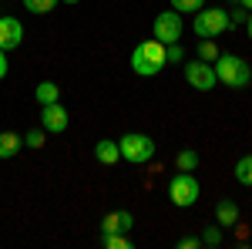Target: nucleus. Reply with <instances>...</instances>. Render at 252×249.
<instances>
[{"instance_id": "11", "label": "nucleus", "mask_w": 252, "mask_h": 249, "mask_svg": "<svg viewBox=\"0 0 252 249\" xmlns=\"http://www.w3.org/2000/svg\"><path fill=\"white\" fill-rule=\"evenodd\" d=\"M94 158L101 162V165H115V162H121V148H118V142L101 138V142L94 145Z\"/></svg>"}, {"instance_id": "4", "label": "nucleus", "mask_w": 252, "mask_h": 249, "mask_svg": "<svg viewBox=\"0 0 252 249\" xmlns=\"http://www.w3.org/2000/svg\"><path fill=\"white\" fill-rule=\"evenodd\" d=\"M198 195H202V185H198V178L192 172H175L168 178V199H172V206L189 209V206L198 202Z\"/></svg>"}, {"instance_id": "8", "label": "nucleus", "mask_w": 252, "mask_h": 249, "mask_svg": "<svg viewBox=\"0 0 252 249\" xmlns=\"http://www.w3.org/2000/svg\"><path fill=\"white\" fill-rule=\"evenodd\" d=\"M71 125V115H67V108L54 101V105H40V128L47 135H61L64 128Z\"/></svg>"}, {"instance_id": "10", "label": "nucleus", "mask_w": 252, "mask_h": 249, "mask_svg": "<svg viewBox=\"0 0 252 249\" xmlns=\"http://www.w3.org/2000/svg\"><path fill=\"white\" fill-rule=\"evenodd\" d=\"M135 229V215L128 209H118V212H108L104 222H101V232H131Z\"/></svg>"}, {"instance_id": "21", "label": "nucleus", "mask_w": 252, "mask_h": 249, "mask_svg": "<svg viewBox=\"0 0 252 249\" xmlns=\"http://www.w3.org/2000/svg\"><path fill=\"white\" fill-rule=\"evenodd\" d=\"M202 7H205V0H172V10H178V14H195Z\"/></svg>"}, {"instance_id": "25", "label": "nucleus", "mask_w": 252, "mask_h": 249, "mask_svg": "<svg viewBox=\"0 0 252 249\" xmlns=\"http://www.w3.org/2000/svg\"><path fill=\"white\" fill-rule=\"evenodd\" d=\"M7 68H10V64H7V51H0V81L7 77Z\"/></svg>"}, {"instance_id": "24", "label": "nucleus", "mask_w": 252, "mask_h": 249, "mask_svg": "<svg viewBox=\"0 0 252 249\" xmlns=\"http://www.w3.org/2000/svg\"><path fill=\"white\" fill-rule=\"evenodd\" d=\"M198 246H202L198 236H182V239H178V249H198Z\"/></svg>"}, {"instance_id": "9", "label": "nucleus", "mask_w": 252, "mask_h": 249, "mask_svg": "<svg viewBox=\"0 0 252 249\" xmlns=\"http://www.w3.org/2000/svg\"><path fill=\"white\" fill-rule=\"evenodd\" d=\"M24 40V24L17 17H0V51H17Z\"/></svg>"}, {"instance_id": "15", "label": "nucleus", "mask_w": 252, "mask_h": 249, "mask_svg": "<svg viewBox=\"0 0 252 249\" xmlns=\"http://www.w3.org/2000/svg\"><path fill=\"white\" fill-rule=\"evenodd\" d=\"M235 182L239 185H252V155H242L235 162Z\"/></svg>"}, {"instance_id": "29", "label": "nucleus", "mask_w": 252, "mask_h": 249, "mask_svg": "<svg viewBox=\"0 0 252 249\" xmlns=\"http://www.w3.org/2000/svg\"><path fill=\"white\" fill-rule=\"evenodd\" d=\"M64 3H81V0H64Z\"/></svg>"}, {"instance_id": "12", "label": "nucleus", "mask_w": 252, "mask_h": 249, "mask_svg": "<svg viewBox=\"0 0 252 249\" xmlns=\"http://www.w3.org/2000/svg\"><path fill=\"white\" fill-rule=\"evenodd\" d=\"M215 222L219 226H239V206H235L232 199H222L215 206Z\"/></svg>"}, {"instance_id": "2", "label": "nucleus", "mask_w": 252, "mask_h": 249, "mask_svg": "<svg viewBox=\"0 0 252 249\" xmlns=\"http://www.w3.org/2000/svg\"><path fill=\"white\" fill-rule=\"evenodd\" d=\"M212 68H215V77H219V84H225V88H246L252 81V68H249V61H242V58H235V54H219V58L212 61Z\"/></svg>"}, {"instance_id": "22", "label": "nucleus", "mask_w": 252, "mask_h": 249, "mask_svg": "<svg viewBox=\"0 0 252 249\" xmlns=\"http://www.w3.org/2000/svg\"><path fill=\"white\" fill-rule=\"evenodd\" d=\"M44 142H47V132L44 128H34V132H27V138H24L27 148H44Z\"/></svg>"}, {"instance_id": "27", "label": "nucleus", "mask_w": 252, "mask_h": 249, "mask_svg": "<svg viewBox=\"0 0 252 249\" xmlns=\"http://www.w3.org/2000/svg\"><path fill=\"white\" fill-rule=\"evenodd\" d=\"M246 34H249V40H252V14L246 17Z\"/></svg>"}, {"instance_id": "16", "label": "nucleus", "mask_w": 252, "mask_h": 249, "mask_svg": "<svg viewBox=\"0 0 252 249\" xmlns=\"http://www.w3.org/2000/svg\"><path fill=\"white\" fill-rule=\"evenodd\" d=\"M175 165H178V172H195L198 169V152H192V148L178 152L175 155Z\"/></svg>"}, {"instance_id": "18", "label": "nucleus", "mask_w": 252, "mask_h": 249, "mask_svg": "<svg viewBox=\"0 0 252 249\" xmlns=\"http://www.w3.org/2000/svg\"><path fill=\"white\" fill-rule=\"evenodd\" d=\"M61 0H24V7L31 10V14H37V17H44V14H51L54 7H58Z\"/></svg>"}, {"instance_id": "13", "label": "nucleus", "mask_w": 252, "mask_h": 249, "mask_svg": "<svg viewBox=\"0 0 252 249\" xmlns=\"http://www.w3.org/2000/svg\"><path fill=\"white\" fill-rule=\"evenodd\" d=\"M24 148V135L17 132H0V158H14Z\"/></svg>"}, {"instance_id": "23", "label": "nucleus", "mask_w": 252, "mask_h": 249, "mask_svg": "<svg viewBox=\"0 0 252 249\" xmlns=\"http://www.w3.org/2000/svg\"><path fill=\"white\" fill-rule=\"evenodd\" d=\"M165 58H168V64H178V61H185V51H182V44H165Z\"/></svg>"}, {"instance_id": "28", "label": "nucleus", "mask_w": 252, "mask_h": 249, "mask_svg": "<svg viewBox=\"0 0 252 249\" xmlns=\"http://www.w3.org/2000/svg\"><path fill=\"white\" fill-rule=\"evenodd\" d=\"M235 3H242L246 10H252V0H235Z\"/></svg>"}, {"instance_id": "7", "label": "nucleus", "mask_w": 252, "mask_h": 249, "mask_svg": "<svg viewBox=\"0 0 252 249\" xmlns=\"http://www.w3.org/2000/svg\"><path fill=\"white\" fill-rule=\"evenodd\" d=\"M185 81L192 84L195 91H212L215 84H219V77H215V68L209 61H192V64H185Z\"/></svg>"}, {"instance_id": "6", "label": "nucleus", "mask_w": 252, "mask_h": 249, "mask_svg": "<svg viewBox=\"0 0 252 249\" xmlns=\"http://www.w3.org/2000/svg\"><path fill=\"white\" fill-rule=\"evenodd\" d=\"M182 14L178 10H161L155 17V24H152V34H155V40H161V44H178V37H182Z\"/></svg>"}, {"instance_id": "5", "label": "nucleus", "mask_w": 252, "mask_h": 249, "mask_svg": "<svg viewBox=\"0 0 252 249\" xmlns=\"http://www.w3.org/2000/svg\"><path fill=\"white\" fill-rule=\"evenodd\" d=\"M229 27H232L229 24V10H219V7H202V10H195V17H192V31L198 37H219Z\"/></svg>"}, {"instance_id": "14", "label": "nucleus", "mask_w": 252, "mask_h": 249, "mask_svg": "<svg viewBox=\"0 0 252 249\" xmlns=\"http://www.w3.org/2000/svg\"><path fill=\"white\" fill-rule=\"evenodd\" d=\"M34 98H37L40 105H54V101H61V88L54 81H40L37 88H34Z\"/></svg>"}, {"instance_id": "26", "label": "nucleus", "mask_w": 252, "mask_h": 249, "mask_svg": "<svg viewBox=\"0 0 252 249\" xmlns=\"http://www.w3.org/2000/svg\"><path fill=\"white\" fill-rule=\"evenodd\" d=\"M242 17H246V10H232V14H229V24L235 27V24H242Z\"/></svg>"}, {"instance_id": "20", "label": "nucleus", "mask_w": 252, "mask_h": 249, "mask_svg": "<svg viewBox=\"0 0 252 249\" xmlns=\"http://www.w3.org/2000/svg\"><path fill=\"white\" fill-rule=\"evenodd\" d=\"M198 239H202V246H219V243H222V226H219V222H215V226H205Z\"/></svg>"}, {"instance_id": "17", "label": "nucleus", "mask_w": 252, "mask_h": 249, "mask_svg": "<svg viewBox=\"0 0 252 249\" xmlns=\"http://www.w3.org/2000/svg\"><path fill=\"white\" fill-rule=\"evenodd\" d=\"M101 243H104L108 249H131L128 232H101Z\"/></svg>"}, {"instance_id": "3", "label": "nucleus", "mask_w": 252, "mask_h": 249, "mask_svg": "<svg viewBox=\"0 0 252 249\" xmlns=\"http://www.w3.org/2000/svg\"><path fill=\"white\" fill-rule=\"evenodd\" d=\"M118 148H121V158L125 162H131V165H145V162H152L158 152L155 138L145 132H128L125 138H118Z\"/></svg>"}, {"instance_id": "1", "label": "nucleus", "mask_w": 252, "mask_h": 249, "mask_svg": "<svg viewBox=\"0 0 252 249\" xmlns=\"http://www.w3.org/2000/svg\"><path fill=\"white\" fill-rule=\"evenodd\" d=\"M165 64H168V58H165V44L161 40L148 37V40H141V44H135V51H131V71L138 77L161 74Z\"/></svg>"}, {"instance_id": "19", "label": "nucleus", "mask_w": 252, "mask_h": 249, "mask_svg": "<svg viewBox=\"0 0 252 249\" xmlns=\"http://www.w3.org/2000/svg\"><path fill=\"white\" fill-rule=\"evenodd\" d=\"M219 54H222V51L215 47V40H212V37H202V40H198V58H202V61H209V64H212Z\"/></svg>"}]
</instances>
